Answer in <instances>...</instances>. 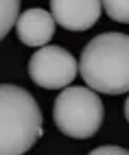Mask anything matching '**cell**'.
I'll return each mask as SVG.
<instances>
[{
	"label": "cell",
	"instance_id": "cell-1",
	"mask_svg": "<svg viewBox=\"0 0 129 155\" xmlns=\"http://www.w3.org/2000/svg\"><path fill=\"white\" fill-rule=\"evenodd\" d=\"M79 72L90 90L103 94L129 92V35L101 33L85 44Z\"/></svg>",
	"mask_w": 129,
	"mask_h": 155
},
{
	"label": "cell",
	"instance_id": "cell-2",
	"mask_svg": "<svg viewBox=\"0 0 129 155\" xmlns=\"http://www.w3.org/2000/svg\"><path fill=\"white\" fill-rule=\"evenodd\" d=\"M42 133V109L31 92L0 83V155L26 153Z\"/></svg>",
	"mask_w": 129,
	"mask_h": 155
},
{
	"label": "cell",
	"instance_id": "cell-3",
	"mask_svg": "<svg viewBox=\"0 0 129 155\" xmlns=\"http://www.w3.org/2000/svg\"><path fill=\"white\" fill-rule=\"evenodd\" d=\"M53 118L63 136L88 140L103 125V103L99 94L90 87L68 85L55 98Z\"/></svg>",
	"mask_w": 129,
	"mask_h": 155
},
{
	"label": "cell",
	"instance_id": "cell-4",
	"mask_svg": "<svg viewBox=\"0 0 129 155\" xmlns=\"http://www.w3.org/2000/svg\"><path fill=\"white\" fill-rule=\"evenodd\" d=\"M79 72V64L61 46H42L29 59V77L44 90L68 87Z\"/></svg>",
	"mask_w": 129,
	"mask_h": 155
},
{
	"label": "cell",
	"instance_id": "cell-5",
	"mask_svg": "<svg viewBox=\"0 0 129 155\" xmlns=\"http://www.w3.org/2000/svg\"><path fill=\"white\" fill-rule=\"evenodd\" d=\"M101 0H50L53 20L66 31H88L101 18Z\"/></svg>",
	"mask_w": 129,
	"mask_h": 155
},
{
	"label": "cell",
	"instance_id": "cell-6",
	"mask_svg": "<svg viewBox=\"0 0 129 155\" xmlns=\"http://www.w3.org/2000/svg\"><path fill=\"white\" fill-rule=\"evenodd\" d=\"M15 33L24 46H46L55 35L53 13L44 11V9H29V11L20 13L15 20Z\"/></svg>",
	"mask_w": 129,
	"mask_h": 155
},
{
	"label": "cell",
	"instance_id": "cell-7",
	"mask_svg": "<svg viewBox=\"0 0 129 155\" xmlns=\"http://www.w3.org/2000/svg\"><path fill=\"white\" fill-rule=\"evenodd\" d=\"M20 11V0H0V39H5L7 33L15 26Z\"/></svg>",
	"mask_w": 129,
	"mask_h": 155
},
{
	"label": "cell",
	"instance_id": "cell-8",
	"mask_svg": "<svg viewBox=\"0 0 129 155\" xmlns=\"http://www.w3.org/2000/svg\"><path fill=\"white\" fill-rule=\"evenodd\" d=\"M101 5L114 22L129 24V0H101Z\"/></svg>",
	"mask_w": 129,
	"mask_h": 155
},
{
	"label": "cell",
	"instance_id": "cell-9",
	"mask_svg": "<svg viewBox=\"0 0 129 155\" xmlns=\"http://www.w3.org/2000/svg\"><path fill=\"white\" fill-rule=\"evenodd\" d=\"M88 155H129V151L123 147H99V149L90 151Z\"/></svg>",
	"mask_w": 129,
	"mask_h": 155
},
{
	"label": "cell",
	"instance_id": "cell-10",
	"mask_svg": "<svg viewBox=\"0 0 129 155\" xmlns=\"http://www.w3.org/2000/svg\"><path fill=\"white\" fill-rule=\"evenodd\" d=\"M125 118H127V122H129V96H127V101H125Z\"/></svg>",
	"mask_w": 129,
	"mask_h": 155
}]
</instances>
